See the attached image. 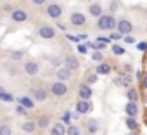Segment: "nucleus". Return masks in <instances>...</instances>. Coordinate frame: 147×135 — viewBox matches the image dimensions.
<instances>
[{
    "label": "nucleus",
    "mask_w": 147,
    "mask_h": 135,
    "mask_svg": "<svg viewBox=\"0 0 147 135\" xmlns=\"http://www.w3.org/2000/svg\"><path fill=\"white\" fill-rule=\"evenodd\" d=\"M119 38H121V33H119V31H118V33H113V35H111V40H119Z\"/></svg>",
    "instance_id": "33"
},
{
    "label": "nucleus",
    "mask_w": 147,
    "mask_h": 135,
    "mask_svg": "<svg viewBox=\"0 0 147 135\" xmlns=\"http://www.w3.org/2000/svg\"><path fill=\"white\" fill-rule=\"evenodd\" d=\"M16 111H18L19 114H24V113H26V107H23V106H18V109H16Z\"/></svg>",
    "instance_id": "36"
},
{
    "label": "nucleus",
    "mask_w": 147,
    "mask_h": 135,
    "mask_svg": "<svg viewBox=\"0 0 147 135\" xmlns=\"http://www.w3.org/2000/svg\"><path fill=\"white\" fill-rule=\"evenodd\" d=\"M64 133H66V128H64V125H62V123L54 125V126H52V130H50V135H64Z\"/></svg>",
    "instance_id": "13"
},
{
    "label": "nucleus",
    "mask_w": 147,
    "mask_h": 135,
    "mask_svg": "<svg viewBox=\"0 0 147 135\" xmlns=\"http://www.w3.org/2000/svg\"><path fill=\"white\" fill-rule=\"evenodd\" d=\"M125 42H126V43H133L135 38H133V36H125Z\"/></svg>",
    "instance_id": "37"
},
{
    "label": "nucleus",
    "mask_w": 147,
    "mask_h": 135,
    "mask_svg": "<svg viewBox=\"0 0 147 135\" xmlns=\"http://www.w3.org/2000/svg\"><path fill=\"white\" fill-rule=\"evenodd\" d=\"M24 55V50H18V52H12V59H21Z\"/></svg>",
    "instance_id": "28"
},
{
    "label": "nucleus",
    "mask_w": 147,
    "mask_h": 135,
    "mask_svg": "<svg viewBox=\"0 0 147 135\" xmlns=\"http://www.w3.org/2000/svg\"><path fill=\"white\" fill-rule=\"evenodd\" d=\"M97 73H100V75H107V73H111V68H109L107 64H99V66H97Z\"/></svg>",
    "instance_id": "22"
},
{
    "label": "nucleus",
    "mask_w": 147,
    "mask_h": 135,
    "mask_svg": "<svg viewBox=\"0 0 147 135\" xmlns=\"http://www.w3.org/2000/svg\"><path fill=\"white\" fill-rule=\"evenodd\" d=\"M2 90H4V88H2V87H0V92H2Z\"/></svg>",
    "instance_id": "41"
},
{
    "label": "nucleus",
    "mask_w": 147,
    "mask_h": 135,
    "mask_svg": "<svg viewBox=\"0 0 147 135\" xmlns=\"http://www.w3.org/2000/svg\"><path fill=\"white\" fill-rule=\"evenodd\" d=\"M113 54H116V55H123V54H125V49H123L121 45H113Z\"/></svg>",
    "instance_id": "27"
},
{
    "label": "nucleus",
    "mask_w": 147,
    "mask_h": 135,
    "mask_svg": "<svg viewBox=\"0 0 147 135\" xmlns=\"http://www.w3.org/2000/svg\"><path fill=\"white\" fill-rule=\"evenodd\" d=\"M67 38H69L71 42H76V43H80V36H76V35H67Z\"/></svg>",
    "instance_id": "32"
},
{
    "label": "nucleus",
    "mask_w": 147,
    "mask_h": 135,
    "mask_svg": "<svg viewBox=\"0 0 147 135\" xmlns=\"http://www.w3.org/2000/svg\"><path fill=\"white\" fill-rule=\"evenodd\" d=\"M128 99L130 101H137V92L135 90H128Z\"/></svg>",
    "instance_id": "29"
},
{
    "label": "nucleus",
    "mask_w": 147,
    "mask_h": 135,
    "mask_svg": "<svg viewBox=\"0 0 147 135\" xmlns=\"http://www.w3.org/2000/svg\"><path fill=\"white\" fill-rule=\"evenodd\" d=\"M116 28H118V31L121 35H125V33H130L133 30V24L128 19H121V21H116Z\"/></svg>",
    "instance_id": "2"
},
{
    "label": "nucleus",
    "mask_w": 147,
    "mask_h": 135,
    "mask_svg": "<svg viewBox=\"0 0 147 135\" xmlns=\"http://www.w3.org/2000/svg\"><path fill=\"white\" fill-rule=\"evenodd\" d=\"M92 59H94V61H102V54H100V52H94V54H92Z\"/></svg>",
    "instance_id": "31"
},
{
    "label": "nucleus",
    "mask_w": 147,
    "mask_h": 135,
    "mask_svg": "<svg viewBox=\"0 0 147 135\" xmlns=\"http://www.w3.org/2000/svg\"><path fill=\"white\" fill-rule=\"evenodd\" d=\"M31 94H33V99H35L36 102H42V101H45V99H47V92H45L43 88L31 90Z\"/></svg>",
    "instance_id": "11"
},
{
    "label": "nucleus",
    "mask_w": 147,
    "mask_h": 135,
    "mask_svg": "<svg viewBox=\"0 0 147 135\" xmlns=\"http://www.w3.org/2000/svg\"><path fill=\"white\" fill-rule=\"evenodd\" d=\"M125 123H126V126H128L130 130H133V132L137 130V121L133 119V116H130V118H126V121H125Z\"/></svg>",
    "instance_id": "23"
},
{
    "label": "nucleus",
    "mask_w": 147,
    "mask_h": 135,
    "mask_svg": "<svg viewBox=\"0 0 147 135\" xmlns=\"http://www.w3.org/2000/svg\"><path fill=\"white\" fill-rule=\"evenodd\" d=\"M85 21H87V19H85V16H83L82 12H73V14H71V23L75 24V26H83Z\"/></svg>",
    "instance_id": "7"
},
{
    "label": "nucleus",
    "mask_w": 147,
    "mask_h": 135,
    "mask_svg": "<svg viewBox=\"0 0 147 135\" xmlns=\"http://www.w3.org/2000/svg\"><path fill=\"white\" fill-rule=\"evenodd\" d=\"M64 64H66L67 70H78V66H80V62H78V59L75 55H67L64 59Z\"/></svg>",
    "instance_id": "6"
},
{
    "label": "nucleus",
    "mask_w": 147,
    "mask_h": 135,
    "mask_svg": "<svg viewBox=\"0 0 147 135\" xmlns=\"http://www.w3.org/2000/svg\"><path fill=\"white\" fill-rule=\"evenodd\" d=\"M87 128H88V132H90V133H95V132L99 130V123H97L95 119H90V121L87 123Z\"/></svg>",
    "instance_id": "18"
},
{
    "label": "nucleus",
    "mask_w": 147,
    "mask_h": 135,
    "mask_svg": "<svg viewBox=\"0 0 147 135\" xmlns=\"http://www.w3.org/2000/svg\"><path fill=\"white\" fill-rule=\"evenodd\" d=\"M116 83H118V85H125V87H128V85L131 83V78H130V76H123L121 80L118 78V80H116Z\"/></svg>",
    "instance_id": "25"
},
{
    "label": "nucleus",
    "mask_w": 147,
    "mask_h": 135,
    "mask_svg": "<svg viewBox=\"0 0 147 135\" xmlns=\"http://www.w3.org/2000/svg\"><path fill=\"white\" fill-rule=\"evenodd\" d=\"M78 50H80V54H87V47L85 45H80L78 43Z\"/></svg>",
    "instance_id": "34"
},
{
    "label": "nucleus",
    "mask_w": 147,
    "mask_h": 135,
    "mask_svg": "<svg viewBox=\"0 0 147 135\" xmlns=\"http://www.w3.org/2000/svg\"><path fill=\"white\" fill-rule=\"evenodd\" d=\"M125 111H126V114H128V116H135V114L138 113V106L135 104V101H130V102L126 104Z\"/></svg>",
    "instance_id": "12"
},
{
    "label": "nucleus",
    "mask_w": 147,
    "mask_h": 135,
    "mask_svg": "<svg viewBox=\"0 0 147 135\" xmlns=\"http://www.w3.org/2000/svg\"><path fill=\"white\" fill-rule=\"evenodd\" d=\"M12 19H14L16 23H24V21L28 19V14H26L23 9H16V11H12Z\"/></svg>",
    "instance_id": "8"
},
{
    "label": "nucleus",
    "mask_w": 147,
    "mask_h": 135,
    "mask_svg": "<svg viewBox=\"0 0 147 135\" xmlns=\"http://www.w3.org/2000/svg\"><path fill=\"white\" fill-rule=\"evenodd\" d=\"M24 71H26L28 75H36V73H38V64H36L35 61H28V62L24 64Z\"/></svg>",
    "instance_id": "10"
},
{
    "label": "nucleus",
    "mask_w": 147,
    "mask_h": 135,
    "mask_svg": "<svg viewBox=\"0 0 147 135\" xmlns=\"http://www.w3.org/2000/svg\"><path fill=\"white\" fill-rule=\"evenodd\" d=\"M31 2H33V4H36V5H42L45 0H31Z\"/></svg>",
    "instance_id": "40"
},
{
    "label": "nucleus",
    "mask_w": 147,
    "mask_h": 135,
    "mask_svg": "<svg viewBox=\"0 0 147 135\" xmlns=\"http://www.w3.org/2000/svg\"><path fill=\"white\" fill-rule=\"evenodd\" d=\"M21 128H23V132H28V133H30V132L35 130V123H33V121H24V123L21 125Z\"/></svg>",
    "instance_id": "20"
},
{
    "label": "nucleus",
    "mask_w": 147,
    "mask_h": 135,
    "mask_svg": "<svg viewBox=\"0 0 147 135\" xmlns=\"http://www.w3.org/2000/svg\"><path fill=\"white\" fill-rule=\"evenodd\" d=\"M49 119H50V118H49L47 114L40 116V118H38V126H40V128H47V126H49Z\"/></svg>",
    "instance_id": "19"
},
{
    "label": "nucleus",
    "mask_w": 147,
    "mask_h": 135,
    "mask_svg": "<svg viewBox=\"0 0 147 135\" xmlns=\"http://www.w3.org/2000/svg\"><path fill=\"white\" fill-rule=\"evenodd\" d=\"M130 135H135V133H130Z\"/></svg>",
    "instance_id": "42"
},
{
    "label": "nucleus",
    "mask_w": 147,
    "mask_h": 135,
    "mask_svg": "<svg viewBox=\"0 0 147 135\" xmlns=\"http://www.w3.org/2000/svg\"><path fill=\"white\" fill-rule=\"evenodd\" d=\"M87 80H88V83H94V82L97 80V75H90V76H88Z\"/></svg>",
    "instance_id": "35"
},
{
    "label": "nucleus",
    "mask_w": 147,
    "mask_h": 135,
    "mask_svg": "<svg viewBox=\"0 0 147 135\" xmlns=\"http://www.w3.org/2000/svg\"><path fill=\"white\" fill-rule=\"evenodd\" d=\"M78 94H80V97H82V99H87V101H88V99L92 97V88L85 85V87H82V88H80V92H78Z\"/></svg>",
    "instance_id": "15"
},
{
    "label": "nucleus",
    "mask_w": 147,
    "mask_h": 135,
    "mask_svg": "<svg viewBox=\"0 0 147 135\" xmlns=\"http://www.w3.org/2000/svg\"><path fill=\"white\" fill-rule=\"evenodd\" d=\"M145 47H147V43H145V42L138 43V50H145Z\"/></svg>",
    "instance_id": "38"
},
{
    "label": "nucleus",
    "mask_w": 147,
    "mask_h": 135,
    "mask_svg": "<svg viewBox=\"0 0 147 135\" xmlns=\"http://www.w3.org/2000/svg\"><path fill=\"white\" fill-rule=\"evenodd\" d=\"M0 135H12L11 126H7V125H0Z\"/></svg>",
    "instance_id": "26"
},
{
    "label": "nucleus",
    "mask_w": 147,
    "mask_h": 135,
    "mask_svg": "<svg viewBox=\"0 0 147 135\" xmlns=\"http://www.w3.org/2000/svg\"><path fill=\"white\" fill-rule=\"evenodd\" d=\"M66 133H67V135H80V128L75 126V125H71V126H67Z\"/></svg>",
    "instance_id": "24"
},
{
    "label": "nucleus",
    "mask_w": 147,
    "mask_h": 135,
    "mask_svg": "<svg viewBox=\"0 0 147 135\" xmlns=\"http://www.w3.org/2000/svg\"><path fill=\"white\" fill-rule=\"evenodd\" d=\"M61 119H62V121H64V123H69V121H71V114H69V113H67V111H66V113H64V114H62V118H61Z\"/></svg>",
    "instance_id": "30"
},
{
    "label": "nucleus",
    "mask_w": 147,
    "mask_h": 135,
    "mask_svg": "<svg viewBox=\"0 0 147 135\" xmlns=\"http://www.w3.org/2000/svg\"><path fill=\"white\" fill-rule=\"evenodd\" d=\"M90 102L87 101V99H82V101H78V104H76V113L78 114H85V113H88L90 111Z\"/></svg>",
    "instance_id": "5"
},
{
    "label": "nucleus",
    "mask_w": 147,
    "mask_h": 135,
    "mask_svg": "<svg viewBox=\"0 0 147 135\" xmlns=\"http://www.w3.org/2000/svg\"><path fill=\"white\" fill-rule=\"evenodd\" d=\"M99 30H113L116 28V19L113 16H99V23H97Z\"/></svg>",
    "instance_id": "1"
},
{
    "label": "nucleus",
    "mask_w": 147,
    "mask_h": 135,
    "mask_svg": "<svg viewBox=\"0 0 147 135\" xmlns=\"http://www.w3.org/2000/svg\"><path fill=\"white\" fill-rule=\"evenodd\" d=\"M90 14H92V16H100V14H102V7H100L99 4H92V5H90Z\"/></svg>",
    "instance_id": "16"
},
{
    "label": "nucleus",
    "mask_w": 147,
    "mask_h": 135,
    "mask_svg": "<svg viewBox=\"0 0 147 135\" xmlns=\"http://www.w3.org/2000/svg\"><path fill=\"white\" fill-rule=\"evenodd\" d=\"M111 11H118V2H113L111 4Z\"/></svg>",
    "instance_id": "39"
},
{
    "label": "nucleus",
    "mask_w": 147,
    "mask_h": 135,
    "mask_svg": "<svg viewBox=\"0 0 147 135\" xmlns=\"http://www.w3.org/2000/svg\"><path fill=\"white\" fill-rule=\"evenodd\" d=\"M61 14H62V7H61L59 4H50V5L47 7V16H49V18L57 19Z\"/></svg>",
    "instance_id": "3"
},
{
    "label": "nucleus",
    "mask_w": 147,
    "mask_h": 135,
    "mask_svg": "<svg viewBox=\"0 0 147 135\" xmlns=\"http://www.w3.org/2000/svg\"><path fill=\"white\" fill-rule=\"evenodd\" d=\"M50 92H52L54 95L61 97V95H66V92H67V87L64 85V82H57V83H54V85L50 87Z\"/></svg>",
    "instance_id": "4"
},
{
    "label": "nucleus",
    "mask_w": 147,
    "mask_h": 135,
    "mask_svg": "<svg viewBox=\"0 0 147 135\" xmlns=\"http://www.w3.org/2000/svg\"><path fill=\"white\" fill-rule=\"evenodd\" d=\"M57 78H59L61 82L69 80V78H71V70H67V68H64V70H59V71H57Z\"/></svg>",
    "instance_id": "14"
},
{
    "label": "nucleus",
    "mask_w": 147,
    "mask_h": 135,
    "mask_svg": "<svg viewBox=\"0 0 147 135\" xmlns=\"http://www.w3.org/2000/svg\"><path fill=\"white\" fill-rule=\"evenodd\" d=\"M0 101H5V102H12V101H14V97H12V94H9V92L2 90V92H0Z\"/></svg>",
    "instance_id": "21"
},
{
    "label": "nucleus",
    "mask_w": 147,
    "mask_h": 135,
    "mask_svg": "<svg viewBox=\"0 0 147 135\" xmlns=\"http://www.w3.org/2000/svg\"><path fill=\"white\" fill-rule=\"evenodd\" d=\"M19 104H21L23 107H26V109H31V107H33V101L28 99V97H21V99H19Z\"/></svg>",
    "instance_id": "17"
},
{
    "label": "nucleus",
    "mask_w": 147,
    "mask_h": 135,
    "mask_svg": "<svg viewBox=\"0 0 147 135\" xmlns=\"http://www.w3.org/2000/svg\"><path fill=\"white\" fill-rule=\"evenodd\" d=\"M38 35H40L42 38L49 40V38H54L55 31H54V28H50V26H42V28H40V31H38Z\"/></svg>",
    "instance_id": "9"
}]
</instances>
